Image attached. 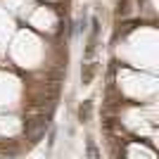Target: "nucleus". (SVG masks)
Instances as JSON below:
<instances>
[{
    "mask_svg": "<svg viewBox=\"0 0 159 159\" xmlns=\"http://www.w3.org/2000/svg\"><path fill=\"white\" fill-rule=\"evenodd\" d=\"M79 119L83 121V124L90 119V102H83V105L79 107Z\"/></svg>",
    "mask_w": 159,
    "mask_h": 159,
    "instance_id": "nucleus-1",
    "label": "nucleus"
}]
</instances>
